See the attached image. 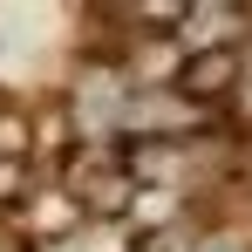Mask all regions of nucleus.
<instances>
[{
	"instance_id": "7ed1b4c3",
	"label": "nucleus",
	"mask_w": 252,
	"mask_h": 252,
	"mask_svg": "<svg viewBox=\"0 0 252 252\" xmlns=\"http://www.w3.org/2000/svg\"><path fill=\"white\" fill-rule=\"evenodd\" d=\"M191 252H252V239L239 232V225H205V232H198V246H191Z\"/></svg>"
},
{
	"instance_id": "f03ea898",
	"label": "nucleus",
	"mask_w": 252,
	"mask_h": 252,
	"mask_svg": "<svg viewBox=\"0 0 252 252\" xmlns=\"http://www.w3.org/2000/svg\"><path fill=\"white\" fill-rule=\"evenodd\" d=\"M0 164H28V102H0Z\"/></svg>"
},
{
	"instance_id": "f257e3e1",
	"label": "nucleus",
	"mask_w": 252,
	"mask_h": 252,
	"mask_svg": "<svg viewBox=\"0 0 252 252\" xmlns=\"http://www.w3.org/2000/svg\"><path fill=\"white\" fill-rule=\"evenodd\" d=\"M82 225H89V218L75 211V198H68L55 177H34V191H28L21 211H14V232H21V239H34V246H68Z\"/></svg>"
}]
</instances>
